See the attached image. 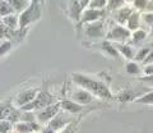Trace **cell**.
<instances>
[{"label": "cell", "instance_id": "obj_1", "mask_svg": "<svg viewBox=\"0 0 153 133\" xmlns=\"http://www.w3.org/2000/svg\"><path fill=\"white\" fill-rule=\"evenodd\" d=\"M71 79L78 87H82L87 90L93 96L101 97V99H112V93L110 91L108 86L105 82L100 79H96L91 75L82 74V73H73L71 74Z\"/></svg>", "mask_w": 153, "mask_h": 133}, {"label": "cell", "instance_id": "obj_2", "mask_svg": "<svg viewBox=\"0 0 153 133\" xmlns=\"http://www.w3.org/2000/svg\"><path fill=\"white\" fill-rule=\"evenodd\" d=\"M41 0H32L30 7L23 13L19 14V28L25 30L27 26H30L31 23L36 22L37 19H40L41 17Z\"/></svg>", "mask_w": 153, "mask_h": 133}, {"label": "cell", "instance_id": "obj_3", "mask_svg": "<svg viewBox=\"0 0 153 133\" xmlns=\"http://www.w3.org/2000/svg\"><path fill=\"white\" fill-rule=\"evenodd\" d=\"M55 104V97L47 91H41L37 93L36 99L32 102H30L28 105L21 108L22 111H32V110H42L47 106Z\"/></svg>", "mask_w": 153, "mask_h": 133}, {"label": "cell", "instance_id": "obj_4", "mask_svg": "<svg viewBox=\"0 0 153 133\" xmlns=\"http://www.w3.org/2000/svg\"><path fill=\"white\" fill-rule=\"evenodd\" d=\"M130 37H131V31L126 26L116 25L107 32L105 40H108L111 42H117V44H125L128 40H130Z\"/></svg>", "mask_w": 153, "mask_h": 133}, {"label": "cell", "instance_id": "obj_5", "mask_svg": "<svg viewBox=\"0 0 153 133\" xmlns=\"http://www.w3.org/2000/svg\"><path fill=\"white\" fill-rule=\"evenodd\" d=\"M84 33L88 39L92 40H98V39H106V28H105V23L98 21L93 23H87L84 27Z\"/></svg>", "mask_w": 153, "mask_h": 133}, {"label": "cell", "instance_id": "obj_6", "mask_svg": "<svg viewBox=\"0 0 153 133\" xmlns=\"http://www.w3.org/2000/svg\"><path fill=\"white\" fill-rule=\"evenodd\" d=\"M60 109H61L60 102H55L50 106L42 109V110H38V113L36 114L37 120L40 123H49L52 118L56 117L60 113Z\"/></svg>", "mask_w": 153, "mask_h": 133}, {"label": "cell", "instance_id": "obj_7", "mask_svg": "<svg viewBox=\"0 0 153 133\" xmlns=\"http://www.w3.org/2000/svg\"><path fill=\"white\" fill-rule=\"evenodd\" d=\"M105 16V12L101 9H93V8H87L84 9L80 14V19L79 22L82 25H87V23H93L101 21V18Z\"/></svg>", "mask_w": 153, "mask_h": 133}, {"label": "cell", "instance_id": "obj_8", "mask_svg": "<svg viewBox=\"0 0 153 133\" xmlns=\"http://www.w3.org/2000/svg\"><path fill=\"white\" fill-rule=\"evenodd\" d=\"M66 114L68 113H59L56 117H54L49 123H47V127H50L51 129H54L55 132L64 129L66 126H69L71 123V118L68 117Z\"/></svg>", "mask_w": 153, "mask_h": 133}, {"label": "cell", "instance_id": "obj_9", "mask_svg": "<svg viewBox=\"0 0 153 133\" xmlns=\"http://www.w3.org/2000/svg\"><path fill=\"white\" fill-rule=\"evenodd\" d=\"M93 95L89 91H87V90H84L82 87H78L76 90H74L73 93H71V100H74L75 102L80 104V105H88V104H91L93 101Z\"/></svg>", "mask_w": 153, "mask_h": 133}, {"label": "cell", "instance_id": "obj_10", "mask_svg": "<svg viewBox=\"0 0 153 133\" xmlns=\"http://www.w3.org/2000/svg\"><path fill=\"white\" fill-rule=\"evenodd\" d=\"M37 93H38V91L36 88H30V90H25V91L19 92L17 99H16V105L19 108L28 105V104L32 102L33 100L36 99Z\"/></svg>", "mask_w": 153, "mask_h": 133}, {"label": "cell", "instance_id": "obj_11", "mask_svg": "<svg viewBox=\"0 0 153 133\" xmlns=\"http://www.w3.org/2000/svg\"><path fill=\"white\" fill-rule=\"evenodd\" d=\"M60 105H61V109L68 113V114H71V115H74V114H78L83 110V105H80V104L75 102L74 100L71 99H64L60 101Z\"/></svg>", "mask_w": 153, "mask_h": 133}, {"label": "cell", "instance_id": "obj_12", "mask_svg": "<svg viewBox=\"0 0 153 133\" xmlns=\"http://www.w3.org/2000/svg\"><path fill=\"white\" fill-rule=\"evenodd\" d=\"M14 129L18 133H32L35 131H40V124L36 122L27 123V122H18L14 124Z\"/></svg>", "mask_w": 153, "mask_h": 133}, {"label": "cell", "instance_id": "obj_13", "mask_svg": "<svg viewBox=\"0 0 153 133\" xmlns=\"http://www.w3.org/2000/svg\"><path fill=\"white\" fill-rule=\"evenodd\" d=\"M101 49L105 54L110 58H114V59H119V56H120V53H119L117 47L115 46L111 41L108 40H103L102 44H101Z\"/></svg>", "mask_w": 153, "mask_h": 133}, {"label": "cell", "instance_id": "obj_14", "mask_svg": "<svg viewBox=\"0 0 153 133\" xmlns=\"http://www.w3.org/2000/svg\"><path fill=\"white\" fill-rule=\"evenodd\" d=\"M133 14V9L130 7H121L119 8V10L116 12V22L117 25H126L128 19L130 18Z\"/></svg>", "mask_w": 153, "mask_h": 133}, {"label": "cell", "instance_id": "obj_15", "mask_svg": "<svg viewBox=\"0 0 153 133\" xmlns=\"http://www.w3.org/2000/svg\"><path fill=\"white\" fill-rule=\"evenodd\" d=\"M117 50L120 53L121 56H124L125 59L128 60H134V56H135L137 51L134 50V46L133 45H129V44H119L117 46Z\"/></svg>", "mask_w": 153, "mask_h": 133}, {"label": "cell", "instance_id": "obj_16", "mask_svg": "<svg viewBox=\"0 0 153 133\" xmlns=\"http://www.w3.org/2000/svg\"><path fill=\"white\" fill-rule=\"evenodd\" d=\"M1 21H3L4 26L10 28V30H13V31H16L19 28V14H17V13L9 14V16L1 18Z\"/></svg>", "mask_w": 153, "mask_h": 133}, {"label": "cell", "instance_id": "obj_17", "mask_svg": "<svg viewBox=\"0 0 153 133\" xmlns=\"http://www.w3.org/2000/svg\"><path fill=\"white\" fill-rule=\"evenodd\" d=\"M140 21H142L140 14L138 13V12H133V14L130 16V18H129L128 22H126V27H128L131 32L139 30V28H140Z\"/></svg>", "mask_w": 153, "mask_h": 133}, {"label": "cell", "instance_id": "obj_18", "mask_svg": "<svg viewBox=\"0 0 153 133\" xmlns=\"http://www.w3.org/2000/svg\"><path fill=\"white\" fill-rule=\"evenodd\" d=\"M125 70H126V73L130 75H139L143 73L142 66L135 60H128V63L125 64Z\"/></svg>", "mask_w": 153, "mask_h": 133}, {"label": "cell", "instance_id": "obj_19", "mask_svg": "<svg viewBox=\"0 0 153 133\" xmlns=\"http://www.w3.org/2000/svg\"><path fill=\"white\" fill-rule=\"evenodd\" d=\"M8 1L10 3V5L13 7L14 12H16L17 14L23 13L31 4L30 0H8Z\"/></svg>", "mask_w": 153, "mask_h": 133}, {"label": "cell", "instance_id": "obj_20", "mask_svg": "<svg viewBox=\"0 0 153 133\" xmlns=\"http://www.w3.org/2000/svg\"><path fill=\"white\" fill-rule=\"evenodd\" d=\"M146 39H147V32L143 30V28H139V30L131 32L130 40H131V42H133V45H139V44H142V42L144 41Z\"/></svg>", "mask_w": 153, "mask_h": 133}, {"label": "cell", "instance_id": "obj_21", "mask_svg": "<svg viewBox=\"0 0 153 133\" xmlns=\"http://www.w3.org/2000/svg\"><path fill=\"white\" fill-rule=\"evenodd\" d=\"M13 13H16V12H14L13 7L10 5V3L8 0H0V18H4Z\"/></svg>", "mask_w": 153, "mask_h": 133}, {"label": "cell", "instance_id": "obj_22", "mask_svg": "<svg viewBox=\"0 0 153 133\" xmlns=\"http://www.w3.org/2000/svg\"><path fill=\"white\" fill-rule=\"evenodd\" d=\"M151 51H152V47H151V46L140 47V49L135 53V56H134V60L138 61V63H143V61H144V59L147 58L148 54H149Z\"/></svg>", "mask_w": 153, "mask_h": 133}, {"label": "cell", "instance_id": "obj_23", "mask_svg": "<svg viewBox=\"0 0 153 133\" xmlns=\"http://www.w3.org/2000/svg\"><path fill=\"white\" fill-rule=\"evenodd\" d=\"M134 102L137 104H143V105H153V91H149L142 96L137 97L134 100Z\"/></svg>", "mask_w": 153, "mask_h": 133}, {"label": "cell", "instance_id": "obj_24", "mask_svg": "<svg viewBox=\"0 0 153 133\" xmlns=\"http://www.w3.org/2000/svg\"><path fill=\"white\" fill-rule=\"evenodd\" d=\"M13 111H14V109L12 106L1 105L0 106V120H8Z\"/></svg>", "mask_w": 153, "mask_h": 133}, {"label": "cell", "instance_id": "obj_25", "mask_svg": "<svg viewBox=\"0 0 153 133\" xmlns=\"http://www.w3.org/2000/svg\"><path fill=\"white\" fill-rule=\"evenodd\" d=\"M107 5H108V0H91L88 8L101 9V10H103Z\"/></svg>", "mask_w": 153, "mask_h": 133}, {"label": "cell", "instance_id": "obj_26", "mask_svg": "<svg viewBox=\"0 0 153 133\" xmlns=\"http://www.w3.org/2000/svg\"><path fill=\"white\" fill-rule=\"evenodd\" d=\"M37 117L33 111H22L21 114V122H27V123H33L36 122Z\"/></svg>", "mask_w": 153, "mask_h": 133}, {"label": "cell", "instance_id": "obj_27", "mask_svg": "<svg viewBox=\"0 0 153 133\" xmlns=\"http://www.w3.org/2000/svg\"><path fill=\"white\" fill-rule=\"evenodd\" d=\"M13 47V42L12 41H8V40H4L1 42V45H0V58L4 56L5 54H8L9 51L12 50Z\"/></svg>", "mask_w": 153, "mask_h": 133}, {"label": "cell", "instance_id": "obj_28", "mask_svg": "<svg viewBox=\"0 0 153 133\" xmlns=\"http://www.w3.org/2000/svg\"><path fill=\"white\" fill-rule=\"evenodd\" d=\"M13 128V123L9 120H0V133H9Z\"/></svg>", "mask_w": 153, "mask_h": 133}, {"label": "cell", "instance_id": "obj_29", "mask_svg": "<svg viewBox=\"0 0 153 133\" xmlns=\"http://www.w3.org/2000/svg\"><path fill=\"white\" fill-rule=\"evenodd\" d=\"M119 99H120V101H134L137 97H135V95H134V92L128 90V91H124Z\"/></svg>", "mask_w": 153, "mask_h": 133}, {"label": "cell", "instance_id": "obj_30", "mask_svg": "<svg viewBox=\"0 0 153 133\" xmlns=\"http://www.w3.org/2000/svg\"><path fill=\"white\" fill-rule=\"evenodd\" d=\"M134 7L137 9H139V10H143V9H146L147 5H148V0H134Z\"/></svg>", "mask_w": 153, "mask_h": 133}, {"label": "cell", "instance_id": "obj_31", "mask_svg": "<svg viewBox=\"0 0 153 133\" xmlns=\"http://www.w3.org/2000/svg\"><path fill=\"white\" fill-rule=\"evenodd\" d=\"M124 1H125V0H108V7H110V9L121 8Z\"/></svg>", "mask_w": 153, "mask_h": 133}, {"label": "cell", "instance_id": "obj_32", "mask_svg": "<svg viewBox=\"0 0 153 133\" xmlns=\"http://www.w3.org/2000/svg\"><path fill=\"white\" fill-rule=\"evenodd\" d=\"M142 19L144 21V23H147L148 26H152V25H153V12L144 13V14L142 16Z\"/></svg>", "mask_w": 153, "mask_h": 133}, {"label": "cell", "instance_id": "obj_33", "mask_svg": "<svg viewBox=\"0 0 153 133\" xmlns=\"http://www.w3.org/2000/svg\"><path fill=\"white\" fill-rule=\"evenodd\" d=\"M143 73H144V75H153V63L149 65H146L143 68Z\"/></svg>", "mask_w": 153, "mask_h": 133}, {"label": "cell", "instance_id": "obj_34", "mask_svg": "<svg viewBox=\"0 0 153 133\" xmlns=\"http://www.w3.org/2000/svg\"><path fill=\"white\" fill-rule=\"evenodd\" d=\"M153 63V49H152V51H151V53L149 54H148V56H147V58L144 59V61H143V65H149V64H152Z\"/></svg>", "mask_w": 153, "mask_h": 133}, {"label": "cell", "instance_id": "obj_35", "mask_svg": "<svg viewBox=\"0 0 153 133\" xmlns=\"http://www.w3.org/2000/svg\"><path fill=\"white\" fill-rule=\"evenodd\" d=\"M56 133H74V126L70 123V124H69V126H66L64 129H61V131L56 132Z\"/></svg>", "mask_w": 153, "mask_h": 133}, {"label": "cell", "instance_id": "obj_36", "mask_svg": "<svg viewBox=\"0 0 153 133\" xmlns=\"http://www.w3.org/2000/svg\"><path fill=\"white\" fill-rule=\"evenodd\" d=\"M140 81H143V82H147L149 84H153V75H144V77H142Z\"/></svg>", "mask_w": 153, "mask_h": 133}, {"label": "cell", "instance_id": "obj_37", "mask_svg": "<svg viewBox=\"0 0 153 133\" xmlns=\"http://www.w3.org/2000/svg\"><path fill=\"white\" fill-rule=\"evenodd\" d=\"M89 1H91V0H78V3L80 4V7H82L83 10L85 9V7L89 5Z\"/></svg>", "mask_w": 153, "mask_h": 133}, {"label": "cell", "instance_id": "obj_38", "mask_svg": "<svg viewBox=\"0 0 153 133\" xmlns=\"http://www.w3.org/2000/svg\"><path fill=\"white\" fill-rule=\"evenodd\" d=\"M41 133H56V132L54 129H51L50 127H45V128L41 129Z\"/></svg>", "mask_w": 153, "mask_h": 133}, {"label": "cell", "instance_id": "obj_39", "mask_svg": "<svg viewBox=\"0 0 153 133\" xmlns=\"http://www.w3.org/2000/svg\"><path fill=\"white\" fill-rule=\"evenodd\" d=\"M151 32H152V35H153V25L151 26Z\"/></svg>", "mask_w": 153, "mask_h": 133}, {"label": "cell", "instance_id": "obj_40", "mask_svg": "<svg viewBox=\"0 0 153 133\" xmlns=\"http://www.w3.org/2000/svg\"><path fill=\"white\" fill-rule=\"evenodd\" d=\"M3 26V21H1V18H0V27Z\"/></svg>", "mask_w": 153, "mask_h": 133}, {"label": "cell", "instance_id": "obj_41", "mask_svg": "<svg viewBox=\"0 0 153 133\" xmlns=\"http://www.w3.org/2000/svg\"><path fill=\"white\" fill-rule=\"evenodd\" d=\"M125 1H134V0H125Z\"/></svg>", "mask_w": 153, "mask_h": 133}, {"label": "cell", "instance_id": "obj_42", "mask_svg": "<svg viewBox=\"0 0 153 133\" xmlns=\"http://www.w3.org/2000/svg\"><path fill=\"white\" fill-rule=\"evenodd\" d=\"M1 42H3V41H1V40H0V45H1Z\"/></svg>", "mask_w": 153, "mask_h": 133}, {"label": "cell", "instance_id": "obj_43", "mask_svg": "<svg viewBox=\"0 0 153 133\" xmlns=\"http://www.w3.org/2000/svg\"><path fill=\"white\" fill-rule=\"evenodd\" d=\"M30 1H32V0H30Z\"/></svg>", "mask_w": 153, "mask_h": 133}]
</instances>
